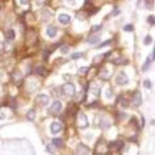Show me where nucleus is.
Returning <instances> with one entry per match:
<instances>
[{
	"mask_svg": "<svg viewBox=\"0 0 155 155\" xmlns=\"http://www.w3.org/2000/svg\"><path fill=\"white\" fill-rule=\"evenodd\" d=\"M129 82H130L129 76L124 71H120L117 74V76H116V83H117L118 86H126V84H129Z\"/></svg>",
	"mask_w": 155,
	"mask_h": 155,
	"instance_id": "1",
	"label": "nucleus"
},
{
	"mask_svg": "<svg viewBox=\"0 0 155 155\" xmlns=\"http://www.w3.org/2000/svg\"><path fill=\"white\" fill-rule=\"evenodd\" d=\"M153 59H154V53H151L149 55V58H147V61L145 62V64L142 66V71H146V70L149 68V66H150L151 62H153Z\"/></svg>",
	"mask_w": 155,
	"mask_h": 155,
	"instance_id": "12",
	"label": "nucleus"
},
{
	"mask_svg": "<svg viewBox=\"0 0 155 155\" xmlns=\"http://www.w3.org/2000/svg\"><path fill=\"white\" fill-rule=\"evenodd\" d=\"M61 51H62V53H63V54H66V53H68V48H67V46H64V48H62V49H61Z\"/></svg>",
	"mask_w": 155,
	"mask_h": 155,
	"instance_id": "32",
	"label": "nucleus"
},
{
	"mask_svg": "<svg viewBox=\"0 0 155 155\" xmlns=\"http://www.w3.org/2000/svg\"><path fill=\"white\" fill-rule=\"evenodd\" d=\"M122 146H124V142H121V141H116L113 143H110V147H116V149H118V150H121Z\"/></svg>",
	"mask_w": 155,
	"mask_h": 155,
	"instance_id": "17",
	"label": "nucleus"
},
{
	"mask_svg": "<svg viewBox=\"0 0 155 155\" xmlns=\"http://www.w3.org/2000/svg\"><path fill=\"white\" fill-rule=\"evenodd\" d=\"M100 76H101V79H108L109 78V71L108 70H105V71H101V74H100Z\"/></svg>",
	"mask_w": 155,
	"mask_h": 155,
	"instance_id": "20",
	"label": "nucleus"
},
{
	"mask_svg": "<svg viewBox=\"0 0 155 155\" xmlns=\"http://www.w3.org/2000/svg\"><path fill=\"white\" fill-rule=\"evenodd\" d=\"M143 87L145 88H151V82L150 80H145V82H143Z\"/></svg>",
	"mask_w": 155,
	"mask_h": 155,
	"instance_id": "26",
	"label": "nucleus"
},
{
	"mask_svg": "<svg viewBox=\"0 0 155 155\" xmlns=\"http://www.w3.org/2000/svg\"><path fill=\"white\" fill-rule=\"evenodd\" d=\"M147 21H149V24H150V25H154V16H149Z\"/></svg>",
	"mask_w": 155,
	"mask_h": 155,
	"instance_id": "30",
	"label": "nucleus"
},
{
	"mask_svg": "<svg viewBox=\"0 0 155 155\" xmlns=\"http://www.w3.org/2000/svg\"><path fill=\"white\" fill-rule=\"evenodd\" d=\"M78 125H79V127H82V129L88 126V118L84 113H79V116H78Z\"/></svg>",
	"mask_w": 155,
	"mask_h": 155,
	"instance_id": "4",
	"label": "nucleus"
},
{
	"mask_svg": "<svg viewBox=\"0 0 155 155\" xmlns=\"http://www.w3.org/2000/svg\"><path fill=\"white\" fill-rule=\"evenodd\" d=\"M4 118H5V116H4V113L2 112V113H0V120H4Z\"/></svg>",
	"mask_w": 155,
	"mask_h": 155,
	"instance_id": "36",
	"label": "nucleus"
},
{
	"mask_svg": "<svg viewBox=\"0 0 155 155\" xmlns=\"http://www.w3.org/2000/svg\"><path fill=\"white\" fill-rule=\"evenodd\" d=\"M44 71H45L44 67H37V68H36V72L40 74V75H41V74H44Z\"/></svg>",
	"mask_w": 155,
	"mask_h": 155,
	"instance_id": "28",
	"label": "nucleus"
},
{
	"mask_svg": "<svg viewBox=\"0 0 155 155\" xmlns=\"http://www.w3.org/2000/svg\"><path fill=\"white\" fill-rule=\"evenodd\" d=\"M58 21H59L62 25H68L70 21H71V17H70V15H67V13H61L59 16H58Z\"/></svg>",
	"mask_w": 155,
	"mask_h": 155,
	"instance_id": "6",
	"label": "nucleus"
},
{
	"mask_svg": "<svg viewBox=\"0 0 155 155\" xmlns=\"http://www.w3.org/2000/svg\"><path fill=\"white\" fill-rule=\"evenodd\" d=\"M124 30H125V32H131V30H133V25H125L124 26Z\"/></svg>",
	"mask_w": 155,
	"mask_h": 155,
	"instance_id": "25",
	"label": "nucleus"
},
{
	"mask_svg": "<svg viewBox=\"0 0 155 155\" xmlns=\"http://www.w3.org/2000/svg\"><path fill=\"white\" fill-rule=\"evenodd\" d=\"M109 126H110V122L108 121L107 118H101V121H100V127L104 130H107V129H109Z\"/></svg>",
	"mask_w": 155,
	"mask_h": 155,
	"instance_id": "14",
	"label": "nucleus"
},
{
	"mask_svg": "<svg viewBox=\"0 0 155 155\" xmlns=\"http://www.w3.org/2000/svg\"><path fill=\"white\" fill-rule=\"evenodd\" d=\"M90 94H92L94 96H99L100 95V87L97 84H92L90 87Z\"/></svg>",
	"mask_w": 155,
	"mask_h": 155,
	"instance_id": "11",
	"label": "nucleus"
},
{
	"mask_svg": "<svg viewBox=\"0 0 155 155\" xmlns=\"http://www.w3.org/2000/svg\"><path fill=\"white\" fill-rule=\"evenodd\" d=\"M120 103H121V107H124V108L127 107V100L126 99H121V101H120Z\"/></svg>",
	"mask_w": 155,
	"mask_h": 155,
	"instance_id": "27",
	"label": "nucleus"
},
{
	"mask_svg": "<svg viewBox=\"0 0 155 155\" xmlns=\"http://www.w3.org/2000/svg\"><path fill=\"white\" fill-rule=\"evenodd\" d=\"M151 41H153V37H151V36H147V37H145V40H143V44H145V45H150Z\"/></svg>",
	"mask_w": 155,
	"mask_h": 155,
	"instance_id": "21",
	"label": "nucleus"
},
{
	"mask_svg": "<svg viewBox=\"0 0 155 155\" xmlns=\"http://www.w3.org/2000/svg\"><path fill=\"white\" fill-rule=\"evenodd\" d=\"M62 108H63L62 103L59 101V100H57V101H54V103L51 104V107L49 108V113L53 114V116H55V114H58V113H61V112H62Z\"/></svg>",
	"mask_w": 155,
	"mask_h": 155,
	"instance_id": "2",
	"label": "nucleus"
},
{
	"mask_svg": "<svg viewBox=\"0 0 155 155\" xmlns=\"http://www.w3.org/2000/svg\"><path fill=\"white\" fill-rule=\"evenodd\" d=\"M36 101H37V104H40V105H48L49 104V96L41 94L36 97Z\"/></svg>",
	"mask_w": 155,
	"mask_h": 155,
	"instance_id": "7",
	"label": "nucleus"
},
{
	"mask_svg": "<svg viewBox=\"0 0 155 155\" xmlns=\"http://www.w3.org/2000/svg\"><path fill=\"white\" fill-rule=\"evenodd\" d=\"M100 28H101V25H95V26H92V33H94V32H97Z\"/></svg>",
	"mask_w": 155,
	"mask_h": 155,
	"instance_id": "29",
	"label": "nucleus"
},
{
	"mask_svg": "<svg viewBox=\"0 0 155 155\" xmlns=\"http://www.w3.org/2000/svg\"><path fill=\"white\" fill-rule=\"evenodd\" d=\"M112 44V40H108L105 42H103V44H100L99 45V48H104V46H107V45H110Z\"/></svg>",
	"mask_w": 155,
	"mask_h": 155,
	"instance_id": "24",
	"label": "nucleus"
},
{
	"mask_svg": "<svg viewBox=\"0 0 155 155\" xmlns=\"http://www.w3.org/2000/svg\"><path fill=\"white\" fill-rule=\"evenodd\" d=\"M107 99H110L112 97V90H107Z\"/></svg>",
	"mask_w": 155,
	"mask_h": 155,
	"instance_id": "31",
	"label": "nucleus"
},
{
	"mask_svg": "<svg viewBox=\"0 0 155 155\" xmlns=\"http://www.w3.org/2000/svg\"><path fill=\"white\" fill-rule=\"evenodd\" d=\"M62 127H63V125H62L61 122L54 121V122H51V125H50V131H51L53 134H57L62 130Z\"/></svg>",
	"mask_w": 155,
	"mask_h": 155,
	"instance_id": "5",
	"label": "nucleus"
},
{
	"mask_svg": "<svg viewBox=\"0 0 155 155\" xmlns=\"http://www.w3.org/2000/svg\"><path fill=\"white\" fill-rule=\"evenodd\" d=\"M68 4H75V0H66Z\"/></svg>",
	"mask_w": 155,
	"mask_h": 155,
	"instance_id": "34",
	"label": "nucleus"
},
{
	"mask_svg": "<svg viewBox=\"0 0 155 155\" xmlns=\"http://www.w3.org/2000/svg\"><path fill=\"white\" fill-rule=\"evenodd\" d=\"M62 91H63V94L66 96H74L75 95V86H74L72 83H64L63 86H62Z\"/></svg>",
	"mask_w": 155,
	"mask_h": 155,
	"instance_id": "3",
	"label": "nucleus"
},
{
	"mask_svg": "<svg viewBox=\"0 0 155 155\" xmlns=\"http://www.w3.org/2000/svg\"><path fill=\"white\" fill-rule=\"evenodd\" d=\"M46 149H48L49 153H53V149H51V147H50V145H48V147H46Z\"/></svg>",
	"mask_w": 155,
	"mask_h": 155,
	"instance_id": "35",
	"label": "nucleus"
},
{
	"mask_svg": "<svg viewBox=\"0 0 155 155\" xmlns=\"http://www.w3.org/2000/svg\"><path fill=\"white\" fill-rule=\"evenodd\" d=\"M57 28L54 25H49L48 28H46V36L50 37V38H54V37H57Z\"/></svg>",
	"mask_w": 155,
	"mask_h": 155,
	"instance_id": "8",
	"label": "nucleus"
},
{
	"mask_svg": "<svg viewBox=\"0 0 155 155\" xmlns=\"http://www.w3.org/2000/svg\"><path fill=\"white\" fill-rule=\"evenodd\" d=\"M112 63L113 64H126L127 63V59L124 57H120V58H116V59L112 61Z\"/></svg>",
	"mask_w": 155,
	"mask_h": 155,
	"instance_id": "13",
	"label": "nucleus"
},
{
	"mask_svg": "<svg viewBox=\"0 0 155 155\" xmlns=\"http://www.w3.org/2000/svg\"><path fill=\"white\" fill-rule=\"evenodd\" d=\"M133 104L135 107H139L142 104V96H141V92H139V91L134 92V95H133Z\"/></svg>",
	"mask_w": 155,
	"mask_h": 155,
	"instance_id": "9",
	"label": "nucleus"
},
{
	"mask_svg": "<svg viewBox=\"0 0 155 155\" xmlns=\"http://www.w3.org/2000/svg\"><path fill=\"white\" fill-rule=\"evenodd\" d=\"M53 146H55V147H58V149H61L62 146H63V141H62L61 138H54L53 139Z\"/></svg>",
	"mask_w": 155,
	"mask_h": 155,
	"instance_id": "15",
	"label": "nucleus"
},
{
	"mask_svg": "<svg viewBox=\"0 0 155 155\" xmlns=\"http://www.w3.org/2000/svg\"><path fill=\"white\" fill-rule=\"evenodd\" d=\"M83 57V53H75L71 55V59H78V58H82Z\"/></svg>",
	"mask_w": 155,
	"mask_h": 155,
	"instance_id": "22",
	"label": "nucleus"
},
{
	"mask_svg": "<svg viewBox=\"0 0 155 155\" xmlns=\"http://www.w3.org/2000/svg\"><path fill=\"white\" fill-rule=\"evenodd\" d=\"M20 3L22 5H26V4H29V0H20Z\"/></svg>",
	"mask_w": 155,
	"mask_h": 155,
	"instance_id": "33",
	"label": "nucleus"
},
{
	"mask_svg": "<svg viewBox=\"0 0 155 155\" xmlns=\"http://www.w3.org/2000/svg\"><path fill=\"white\" fill-rule=\"evenodd\" d=\"M97 41H100V36H99V34H97V36H94V37L88 38V44H91V45L97 44Z\"/></svg>",
	"mask_w": 155,
	"mask_h": 155,
	"instance_id": "18",
	"label": "nucleus"
},
{
	"mask_svg": "<svg viewBox=\"0 0 155 155\" xmlns=\"http://www.w3.org/2000/svg\"><path fill=\"white\" fill-rule=\"evenodd\" d=\"M5 37H7V40H9V41L15 40V30L13 29H8L7 30V33H5Z\"/></svg>",
	"mask_w": 155,
	"mask_h": 155,
	"instance_id": "16",
	"label": "nucleus"
},
{
	"mask_svg": "<svg viewBox=\"0 0 155 155\" xmlns=\"http://www.w3.org/2000/svg\"><path fill=\"white\" fill-rule=\"evenodd\" d=\"M76 153H78V154H90L91 150L88 149L86 145L80 143V145H78V147H76Z\"/></svg>",
	"mask_w": 155,
	"mask_h": 155,
	"instance_id": "10",
	"label": "nucleus"
},
{
	"mask_svg": "<svg viewBox=\"0 0 155 155\" xmlns=\"http://www.w3.org/2000/svg\"><path fill=\"white\" fill-rule=\"evenodd\" d=\"M36 112H34V109H30L29 112H28V116H26V117H28V120H30V121H33L34 120V117H36Z\"/></svg>",
	"mask_w": 155,
	"mask_h": 155,
	"instance_id": "19",
	"label": "nucleus"
},
{
	"mask_svg": "<svg viewBox=\"0 0 155 155\" xmlns=\"http://www.w3.org/2000/svg\"><path fill=\"white\" fill-rule=\"evenodd\" d=\"M88 70H90V67H82V68H79V74L80 75H84V74H87Z\"/></svg>",
	"mask_w": 155,
	"mask_h": 155,
	"instance_id": "23",
	"label": "nucleus"
}]
</instances>
